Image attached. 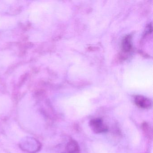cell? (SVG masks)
I'll list each match as a JSON object with an SVG mask.
<instances>
[{"label":"cell","mask_w":153,"mask_h":153,"mask_svg":"<svg viewBox=\"0 0 153 153\" xmlns=\"http://www.w3.org/2000/svg\"><path fill=\"white\" fill-rule=\"evenodd\" d=\"M141 128L147 137H150L152 136V130L148 123L146 122L143 123L141 125Z\"/></svg>","instance_id":"6"},{"label":"cell","mask_w":153,"mask_h":153,"mask_svg":"<svg viewBox=\"0 0 153 153\" xmlns=\"http://www.w3.org/2000/svg\"><path fill=\"white\" fill-rule=\"evenodd\" d=\"M66 153H79L80 148L76 141L71 140L69 141L66 147Z\"/></svg>","instance_id":"4"},{"label":"cell","mask_w":153,"mask_h":153,"mask_svg":"<svg viewBox=\"0 0 153 153\" xmlns=\"http://www.w3.org/2000/svg\"><path fill=\"white\" fill-rule=\"evenodd\" d=\"M89 124L92 130L96 133H103L108 130L107 126L104 124L102 120L99 118L91 120Z\"/></svg>","instance_id":"2"},{"label":"cell","mask_w":153,"mask_h":153,"mask_svg":"<svg viewBox=\"0 0 153 153\" xmlns=\"http://www.w3.org/2000/svg\"><path fill=\"white\" fill-rule=\"evenodd\" d=\"M134 102L137 106L143 109H149L152 106L151 100L143 96H136L134 98Z\"/></svg>","instance_id":"3"},{"label":"cell","mask_w":153,"mask_h":153,"mask_svg":"<svg viewBox=\"0 0 153 153\" xmlns=\"http://www.w3.org/2000/svg\"><path fill=\"white\" fill-rule=\"evenodd\" d=\"M123 50L125 52L130 51L132 48L131 36H126L123 38L122 42Z\"/></svg>","instance_id":"5"},{"label":"cell","mask_w":153,"mask_h":153,"mask_svg":"<svg viewBox=\"0 0 153 153\" xmlns=\"http://www.w3.org/2000/svg\"><path fill=\"white\" fill-rule=\"evenodd\" d=\"M21 149L29 153H36L41 148V143L33 138H26L20 143Z\"/></svg>","instance_id":"1"}]
</instances>
